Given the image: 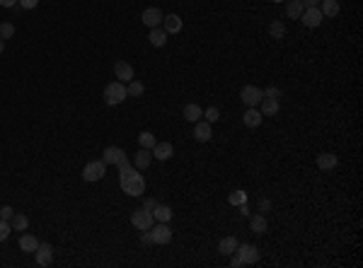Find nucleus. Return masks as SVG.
Masks as SVG:
<instances>
[{
  "label": "nucleus",
  "mask_w": 363,
  "mask_h": 268,
  "mask_svg": "<svg viewBox=\"0 0 363 268\" xmlns=\"http://www.w3.org/2000/svg\"><path fill=\"white\" fill-rule=\"evenodd\" d=\"M107 174V162L104 159H94V162H87L83 169V179L85 181H100Z\"/></svg>",
  "instance_id": "obj_3"
},
{
  "label": "nucleus",
  "mask_w": 363,
  "mask_h": 268,
  "mask_svg": "<svg viewBox=\"0 0 363 268\" xmlns=\"http://www.w3.org/2000/svg\"><path fill=\"white\" fill-rule=\"evenodd\" d=\"M3 51H5V41L0 39V53H3Z\"/></svg>",
  "instance_id": "obj_44"
},
{
  "label": "nucleus",
  "mask_w": 363,
  "mask_h": 268,
  "mask_svg": "<svg viewBox=\"0 0 363 268\" xmlns=\"http://www.w3.org/2000/svg\"><path fill=\"white\" fill-rule=\"evenodd\" d=\"M240 99L245 106H259V102L264 99V92H261L257 85H245L240 90Z\"/></svg>",
  "instance_id": "obj_6"
},
{
  "label": "nucleus",
  "mask_w": 363,
  "mask_h": 268,
  "mask_svg": "<svg viewBox=\"0 0 363 268\" xmlns=\"http://www.w3.org/2000/svg\"><path fill=\"white\" fill-rule=\"evenodd\" d=\"M39 5V0H19V8H25V10H34Z\"/></svg>",
  "instance_id": "obj_39"
},
{
  "label": "nucleus",
  "mask_w": 363,
  "mask_h": 268,
  "mask_svg": "<svg viewBox=\"0 0 363 268\" xmlns=\"http://www.w3.org/2000/svg\"><path fill=\"white\" fill-rule=\"evenodd\" d=\"M237 244H240V242L235 239V237H223V239L218 242V251H221L223 256H230V254H235Z\"/></svg>",
  "instance_id": "obj_24"
},
{
  "label": "nucleus",
  "mask_w": 363,
  "mask_h": 268,
  "mask_svg": "<svg viewBox=\"0 0 363 268\" xmlns=\"http://www.w3.org/2000/svg\"><path fill=\"white\" fill-rule=\"evenodd\" d=\"M10 227L17 230V232H25L29 227V218L27 215H22V213H15L12 218H10Z\"/></svg>",
  "instance_id": "obj_28"
},
{
  "label": "nucleus",
  "mask_w": 363,
  "mask_h": 268,
  "mask_svg": "<svg viewBox=\"0 0 363 268\" xmlns=\"http://www.w3.org/2000/svg\"><path fill=\"white\" fill-rule=\"evenodd\" d=\"M121 191L126 196H143L146 194V179L138 174V172H133V174H126V176H121Z\"/></svg>",
  "instance_id": "obj_1"
},
{
  "label": "nucleus",
  "mask_w": 363,
  "mask_h": 268,
  "mask_svg": "<svg viewBox=\"0 0 363 268\" xmlns=\"http://www.w3.org/2000/svg\"><path fill=\"white\" fill-rule=\"evenodd\" d=\"M213 136V128H211V123L208 121H196L194 123V138L199 143H208Z\"/></svg>",
  "instance_id": "obj_11"
},
{
  "label": "nucleus",
  "mask_w": 363,
  "mask_h": 268,
  "mask_svg": "<svg viewBox=\"0 0 363 268\" xmlns=\"http://www.w3.org/2000/svg\"><path fill=\"white\" fill-rule=\"evenodd\" d=\"M17 3L19 0H0V5H3V8H15Z\"/></svg>",
  "instance_id": "obj_42"
},
{
  "label": "nucleus",
  "mask_w": 363,
  "mask_h": 268,
  "mask_svg": "<svg viewBox=\"0 0 363 268\" xmlns=\"http://www.w3.org/2000/svg\"><path fill=\"white\" fill-rule=\"evenodd\" d=\"M317 8H320V12H322V17H336V15H339V10H342L336 0H322Z\"/></svg>",
  "instance_id": "obj_20"
},
{
  "label": "nucleus",
  "mask_w": 363,
  "mask_h": 268,
  "mask_svg": "<svg viewBox=\"0 0 363 268\" xmlns=\"http://www.w3.org/2000/svg\"><path fill=\"white\" fill-rule=\"evenodd\" d=\"M261 92H264V97H269V99H279L281 97L279 87H267V90H261Z\"/></svg>",
  "instance_id": "obj_36"
},
{
  "label": "nucleus",
  "mask_w": 363,
  "mask_h": 268,
  "mask_svg": "<svg viewBox=\"0 0 363 268\" xmlns=\"http://www.w3.org/2000/svg\"><path fill=\"white\" fill-rule=\"evenodd\" d=\"M162 17H165V15H162V10L160 8H148V10H143V15H140V19H143V24H146V27H160V24H162Z\"/></svg>",
  "instance_id": "obj_10"
},
{
  "label": "nucleus",
  "mask_w": 363,
  "mask_h": 268,
  "mask_svg": "<svg viewBox=\"0 0 363 268\" xmlns=\"http://www.w3.org/2000/svg\"><path fill=\"white\" fill-rule=\"evenodd\" d=\"M261 119H264V116H261V111L257 109V106H247V111L242 114V123H245L247 128H257L261 123Z\"/></svg>",
  "instance_id": "obj_13"
},
{
  "label": "nucleus",
  "mask_w": 363,
  "mask_h": 268,
  "mask_svg": "<svg viewBox=\"0 0 363 268\" xmlns=\"http://www.w3.org/2000/svg\"><path fill=\"white\" fill-rule=\"evenodd\" d=\"M235 256H237L245 266H250V263H257V261H259V249L252 247V244H237Z\"/></svg>",
  "instance_id": "obj_7"
},
{
  "label": "nucleus",
  "mask_w": 363,
  "mask_h": 268,
  "mask_svg": "<svg viewBox=\"0 0 363 268\" xmlns=\"http://www.w3.org/2000/svg\"><path fill=\"white\" fill-rule=\"evenodd\" d=\"M230 266H233V268H240V266H245V263H242V261L237 259L235 254H230Z\"/></svg>",
  "instance_id": "obj_41"
},
{
  "label": "nucleus",
  "mask_w": 363,
  "mask_h": 268,
  "mask_svg": "<svg viewBox=\"0 0 363 268\" xmlns=\"http://www.w3.org/2000/svg\"><path fill=\"white\" fill-rule=\"evenodd\" d=\"M126 97H129V94H126V85L119 83V80H114V83H109L107 87H104V102L109 104V106L121 104Z\"/></svg>",
  "instance_id": "obj_2"
},
{
  "label": "nucleus",
  "mask_w": 363,
  "mask_h": 268,
  "mask_svg": "<svg viewBox=\"0 0 363 268\" xmlns=\"http://www.w3.org/2000/svg\"><path fill=\"white\" fill-rule=\"evenodd\" d=\"M162 29H165L167 34H177L179 29H182V17H179V15H167V17H162Z\"/></svg>",
  "instance_id": "obj_18"
},
{
  "label": "nucleus",
  "mask_w": 363,
  "mask_h": 268,
  "mask_svg": "<svg viewBox=\"0 0 363 268\" xmlns=\"http://www.w3.org/2000/svg\"><path fill=\"white\" fill-rule=\"evenodd\" d=\"M150 162H153V152L146 148H140L138 152H136V159H133V167L136 169H148Z\"/></svg>",
  "instance_id": "obj_19"
},
{
  "label": "nucleus",
  "mask_w": 363,
  "mask_h": 268,
  "mask_svg": "<svg viewBox=\"0 0 363 268\" xmlns=\"http://www.w3.org/2000/svg\"><path fill=\"white\" fill-rule=\"evenodd\" d=\"M114 75H116L119 83L126 85L133 80V68H131V63H126V61H119V63L114 65Z\"/></svg>",
  "instance_id": "obj_12"
},
{
  "label": "nucleus",
  "mask_w": 363,
  "mask_h": 268,
  "mask_svg": "<svg viewBox=\"0 0 363 268\" xmlns=\"http://www.w3.org/2000/svg\"><path fill=\"white\" fill-rule=\"evenodd\" d=\"M204 116L208 123H215V121L221 119V111H218V106H208V109L204 111Z\"/></svg>",
  "instance_id": "obj_33"
},
{
  "label": "nucleus",
  "mask_w": 363,
  "mask_h": 268,
  "mask_svg": "<svg viewBox=\"0 0 363 268\" xmlns=\"http://www.w3.org/2000/svg\"><path fill=\"white\" fill-rule=\"evenodd\" d=\"M322 12H320V8H305L303 10V15H300V22L305 24V27H310V29H315V27H320L322 24Z\"/></svg>",
  "instance_id": "obj_9"
},
{
  "label": "nucleus",
  "mask_w": 363,
  "mask_h": 268,
  "mask_svg": "<svg viewBox=\"0 0 363 268\" xmlns=\"http://www.w3.org/2000/svg\"><path fill=\"white\" fill-rule=\"evenodd\" d=\"M138 143H140V148L153 150V148H155V136H153L150 130H143V133L138 136Z\"/></svg>",
  "instance_id": "obj_31"
},
{
  "label": "nucleus",
  "mask_w": 363,
  "mask_h": 268,
  "mask_svg": "<svg viewBox=\"0 0 363 268\" xmlns=\"http://www.w3.org/2000/svg\"><path fill=\"white\" fill-rule=\"evenodd\" d=\"M320 3H322V0H303V5H305V8H317Z\"/></svg>",
  "instance_id": "obj_43"
},
{
  "label": "nucleus",
  "mask_w": 363,
  "mask_h": 268,
  "mask_svg": "<svg viewBox=\"0 0 363 268\" xmlns=\"http://www.w3.org/2000/svg\"><path fill=\"white\" fill-rule=\"evenodd\" d=\"M12 34H15V24L12 22H3L0 24V39L5 41V39H12Z\"/></svg>",
  "instance_id": "obj_32"
},
{
  "label": "nucleus",
  "mask_w": 363,
  "mask_h": 268,
  "mask_svg": "<svg viewBox=\"0 0 363 268\" xmlns=\"http://www.w3.org/2000/svg\"><path fill=\"white\" fill-rule=\"evenodd\" d=\"M34 256H37V266H51L54 263V247L49 244V242H41L39 244V249L34 251Z\"/></svg>",
  "instance_id": "obj_8"
},
{
  "label": "nucleus",
  "mask_w": 363,
  "mask_h": 268,
  "mask_svg": "<svg viewBox=\"0 0 363 268\" xmlns=\"http://www.w3.org/2000/svg\"><path fill=\"white\" fill-rule=\"evenodd\" d=\"M250 227H252V232H257V234H264V232H267V227H269V222H267V215H264V213L252 215Z\"/></svg>",
  "instance_id": "obj_23"
},
{
  "label": "nucleus",
  "mask_w": 363,
  "mask_h": 268,
  "mask_svg": "<svg viewBox=\"0 0 363 268\" xmlns=\"http://www.w3.org/2000/svg\"><path fill=\"white\" fill-rule=\"evenodd\" d=\"M281 109V104L279 99H269V97H264L259 102V111H261V116H276Z\"/></svg>",
  "instance_id": "obj_16"
},
{
  "label": "nucleus",
  "mask_w": 363,
  "mask_h": 268,
  "mask_svg": "<svg viewBox=\"0 0 363 268\" xmlns=\"http://www.w3.org/2000/svg\"><path fill=\"white\" fill-rule=\"evenodd\" d=\"M336 162H339V159H336L334 152H322V155H317V167H320L322 172H332L336 167Z\"/></svg>",
  "instance_id": "obj_17"
},
{
  "label": "nucleus",
  "mask_w": 363,
  "mask_h": 268,
  "mask_svg": "<svg viewBox=\"0 0 363 268\" xmlns=\"http://www.w3.org/2000/svg\"><path fill=\"white\" fill-rule=\"evenodd\" d=\"M228 201H230L233 205H240V203H245V201H247V196H245V191H237V194H233Z\"/></svg>",
  "instance_id": "obj_35"
},
{
  "label": "nucleus",
  "mask_w": 363,
  "mask_h": 268,
  "mask_svg": "<svg viewBox=\"0 0 363 268\" xmlns=\"http://www.w3.org/2000/svg\"><path fill=\"white\" fill-rule=\"evenodd\" d=\"M271 210V201L269 198H259V213H269Z\"/></svg>",
  "instance_id": "obj_38"
},
{
  "label": "nucleus",
  "mask_w": 363,
  "mask_h": 268,
  "mask_svg": "<svg viewBox=\"0 0 363 268\" xmlns=\"http://www.w3.org/2000/svg\"><path fill=\"white\" fill-rule=\"evenodd\" d=\"M131 225L136 227V230H150L153 225H155V218H153V213L150 210H146V208H138V210H133L131 213Z\"/></svg>",
  "instance_id": "obj_5"
},
{
  "label": "nucleus",
  "mask_w": 363,
  "mask_h": 268,
  "mask_svg": "<svg viewBox=\"0 0 363 268\" xmlns=\"http://www.w3.org/2000/svg\"><path fill=\"white\" fill-rule=\"evenodd\" d=\"M172 208H170V205H155V210H153V218H155V220L158 222H170L172 220Z\"/></svg>",
  "instance_id": "obj_27"
},
{
  "label": "nucleus",
  "mask_w": 363,
  "mask_h": 268,
  "mask_svg": "<svg viewBox=\"0 0 363 268\" xmlns=\"http://www.w3.org/2000/svg\"><path fill=\"white\" fill-rule=\"evenodd\" d=\"M303 10H305L303 0H288V5H286V15H288L291 19H300Z\"/></svg>",
  "instance_id": "obj_26"
},
{
  "label": "nucleus",
  "mask_w": 363,
  "mask_h": 268,
  "mask_svg": "<svg viewBox=\"0 0 363 268\" xmlns=\"http://www.w3.org/2000/svg\"><path fill=\"white\" fill-rule=\"evenodd\" d=\"M12 215H15V210H12L10 205H3V208H0V218H3V220H10Z\"/></svg>",
  "instance_id": "obj_37"
},
{
  "label": "nucleus",
  "mask_w": 363,
  "mask_h": 268,
  "mask_svg": "<svg viewBox=\"0 0 363 268\" xmlns=\"http://www.w3.org/2000/svg\"><path fill=\"white\" fill-rule=\"evenodd\" d=\"M269 34H271V39H283V37H286V24H283L281 19L271 22V24H269Z\"/></svg>",
  "instance_id": "obj_30"
},
{
  "label": "nucleus",
  "mask_w": 363,
  "mask_h": 268,
  "mask_svg": "<svg viewBox=\"0 0 363 268\" xmlns=\"http://www.w3.org/2000/svg\"><path fill=\"white\" fill-rule=\"evenodd\" d=\"M19 249L22 251H29V254H34V251L39 249V239L37 237H34V234H22V237H19Z\"/></svg>",
  "instance_id": "obj_22"
},
{
  "label": "nucleus",
  "mask_w": 363,
  "mask_h": 268,
  "mask_svg": "<svg viewBox=\"0 0 363 268\" xmlns=\"http://www.w3.org/2000/svg\"><path fill=\"white\" fill-rule=\"evenodd\" d=\"M182 114H184V119H186V121L196 123V121H201V116H204V109H201L199 104H186Z\"/></svg>",
  "instance_id": "obj_25"
},
{
  "label": "nucleus",
  "mask_w": 363,
  "mask_h": 268,
  "mask_svg": "<svg viewBox=\"0 0 363 268\" xmlns=\"http://www.w3.org/2000/svg\"><path fill=\"white\" fill-rule=\"evenodd\" d=\"M124 157H126V152H124L121 148H116V145H109V148L102 152V159L107 162V165H119Z\"/></svg>",
  "instance_id": "obj_15"
},
{
  "label": "nucleus",
  "mask_w": 363,
  "mask_h": 268,
  "mask_svg": "<svg viewBox=\"0 0 363 268\" xmlns=\"http://www.w3.org/2000/svg\"><path fill=\"white\" fill-rule=\"evenodd\" d=\"M143 92H146V85L140 83V80H131V83H126V94L129 97H143Z\"/></svg>",
  "instance_id": "obj_29"
},
{
  "label": "nucleus",
  "mask_w": 363,
  "mask_h": 268,
  "mask_svg": "<svg viewBox=\"0 0 363 268\" xmlns=\"http://www.w3.org/2000/svg\"><path fill=\"white\" fill-rule=\"evenodd\" d=\"M10 232H12V227H10V222L0 218V242H5V239H8V237H10Z\"/></svg>",
  "instance_id": "obj_34"
},
{
  "label": "nucleus",
  "mask_w": 363,
  "mask_h": 268,
  "mask_svg": "<svg viewBox=\"0 0 363 268\" xmlns=\"http://www.w3.org/2000/svg\"><path fill=\"white\" fill-rule=\"evenodd\" d=\"M148 39H150V44H153V46H165V44H167V32H165V29L162 27H153L150 29V34H148Z\"/></svg>",
  "instance_id": "obj_21"
},
{
  "label": "nucleus",
  "mask_w": 363,
  "mask_h": 268,
  "mask_svg": "<svg viewBox=\"0 0 363 268\" xmlns=\"http://www.w3.org/2000/svg\"><path fill=\"white\" fill-rule=\"evenodd\" d=\"M155 201H153V198H146V201H143V208H146V210H150V213H153V210H155Z\"/></svg>",
  "instance_id": "obj_40"
},
{
  "label": "nucleus",
  "mask_w": 363,
  "mask_h": 268,
  "mask_svg": "<svg viewBox=\"0 0 363 268\" xmlns=\"http://www.w3.org/2000/svg\"><path fill=\"white\" fill-rule=\"evenodd\" d=\"M153 152V157L160 159V162H165L175 155V148H172V143H155V148L150 150Z\"/></svg>",
  "instance_id": "obj_14"
},
{
  "label": "nucleus",
  "mask_w": 363,
  "mask_h": 268,
  "mask_svg": "<svg viewBox=\"0 0 363 268\" xmlns=\"http://www.w3.org/2000/svg\"><path fill=\"white\" fill-rule=\"evenodd\" d=\"M150 244H170L172 242V230L167 222H158L150 227Z\"/></svg>",
  "instance_id": "obj_4"
}]
</instances>
